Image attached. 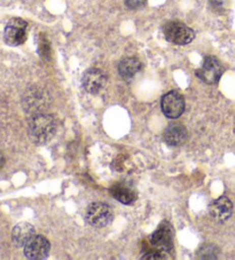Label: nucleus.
I'll list each match as a JSON object with an SVG mask.
<instances>
[{
    "mask_svg": "<svg viewBox=\"0 0 235 260\" xmlns=\"http://www.w3.org/2000/svg\"><path fill=\"white\" fill-rule=\"evenodd\" d=\"M162 111L170 119H175L180 117L185 111V100L182 94L175 91L166 93L162 98L161 102Z\"/></svg>",
    "mask_w": 235,
    "mask_h": 260,
    "instance_id": "8",
    "label": "nucleus"
},
{
    "mask_svg": "<svg viewBox=\"0 0 235 260\" xmlns=\"http://www.w3.org/2000/svg\"><path fill=\"white\" fill-rule=\"evenodd\" d=\"M28 23L22 19H12L4 31V40L10 46H20L26 40Z\"/></svg>",
    "mask_w": 235,
    "mask_h": 260,
    "instance_id": "7",
    "label": "nucleus"
},
{
    "mask_svg": "<svg viewBox=\"0 0 235 260\" xmlns=\"http://www.w3.org/2000/svg\"><path fill=\"white\" fill-rule=\"evenodd\" d=\"M51 105V96L43 88L34 87L25 93L23 98L24 110L29 114L45 113Z\"/></svg>",
    "mask_w": 235,
    "mask_h": 260,
    "instance_id": "2",
    "label": "nucleus"
},
{
    "mask_svg": "<svg viewBox=\"0 0 235 260\" xmlns=\"http://www.w3.org/2000/svg\"><path fill=\"white\" fill-rule=\"evenodd\" d=\"M112 218H114V214H112L110 206L105 203H100V202H96V203L89 205L86 213H85V219H86L89 225L96 228L108 226L112 221Z\"/></svg>",
    "mask_w": 235,
    "mask_h": 260,
    "instance_id": "3",
    "label": "nucleus"
},
{
    "mask_svg": "<svg viewBox=\"0 0 235 260\" xmlns=\"http://www.w3.org/2000/svg\"><path fill=\"white\" fill-rule=\"evenodd\" d=\"M146 0H125V5L131 10H137V8L144 5Z\"/></svg>",
    "mask_w": 235,
    "mask_h": 260,
    "instance_id": "18",
    "label": "nucleus"
},
{
    "mask_svg": "<svg viewBox=\"0 0 235 260\" xmlns=\"http://www.w3.org/2000/svg\"><path fill=\"white\" fill-rule=\"evenodd\" d=\"M4 164H5V156L2 151H0V169L4 167Z\"/></svg>",
    "mask_w": 235,
    "mask_h": 260,
    "instance_id": "20",
    "label": "nucleus"
},
{
    "mask_svg": "<svg viewBox=\"0 0 235 260\" xmlns=\"http://www.w3.org/2000/svg\"><path fill=\"white\" fill-rule=\"evenodd\" d=\"M210 216L218 222H226L233 213V203L227 196H220L209 205Z\"/></svg>",
    "mask_w": 235,
    "mask_h": 260,
    "instance_id": "11",
    "label": "nucleus"
},
{
    "mask_svg": "<svg viewBox=\"0 0 235 260\" xmlns=\"http://www.w3.org/2000/svg\"><path fill=\"white\" fill-rule=\"evenodd\" d=\"M82 84L85 91L92 94H97L106 86L107 75L100 69H89L83 75Z\"/></svg>",
    "mask_w": 235,
    "mask_h": 260,
    "instance_id": "10",
    "label": "nucleus"
},
{
    "mask_svg": "<svg viewBox=\"0 0 235 260\" xmlns=\"http://www.w3.org/2000/svg\"><path fill=\"white\" fill-rule=\"evenodd\" d=\"M163 34L168 42L175 45H187L195 38V32L180 22H169L163 26Z\"/></svg>",
    "mask_w": 235,
    "mask_h": 260,
    "instance_id": "4",
    "label": "nucleus"
},
{
    "mask_svg": "<svg viewBox=\"0 0 235 260\" xmlns=\"http://www.w3.org/2000/svg\"><path fill=\"white\" fill-rule=\"evenodd\" d=\"M141 70V62L137 57H126L119 64V74L124 80L132 79Z\"/></svg>",
    "mask_w": 235,
    "mask_h": 260,
    "instance_id": "14",
    "label": "nucleus"
},
{
    "mask_svg": "<svg viewBox=\"0 0 235 260\" xmlns=\"http://www.w3.org/2000/svg\"><path fill=\"white\" fill-rule=\"evenodd\" d=\"M35 236V228L29 222H20L13 228L12 241L17 248L24 246Z\"/></svg>",
    "mask_w": 235,
    "mask_h": 260,
    "instance_id": "13",
    "label": "nucleus"
},
{
    "mask_svg": "<svg viewBox=\"0 0 235 260\" xmlns=\"http://www.w3.org/2000/svg\"><path fill=\"white\" fill-rule=\"evenodd\" d=\"M187 129L182 124H170L163 133L164 142L171 147L183 146L187 141Z\"/></svg>",
    "mask_w": 235,
    "mask_h": 260,
    "instance_id": "12",
    "label": "nucleus"
},
{
    "mask_svg": "<svg viewBox=\"0 0 235 260\" xmlns=\"http://www.w3.org/2000/svg\"><path fill=\"white\" fill-rule=\"evenodd\" d=\"M49 250L51 244L46 237L37 235L24 245V255L30 260H42L47 258Z\"/></svg>",
    "mask_w": 235,
    "mask_h": 260,
    "instance_id": "9",
    "label": "nucleus"
},
{
    "mask_svg": "<svg viewBox=\"0 0 235 260\" xmlns=\"http://www.w3.org/2000/svg\"><path fill=\"white\" fill-rule=\"evenodd\" d=\"M109 191L115 200H117L119 202H121L122 204H125V205L133 204L138 199L137 192H135L133 189H131L130 187L122 185V183L111 187Z\"/></svg>",
    "mask_w": 235,
    "mask_h": 260,
    "instance_id": "15",
    "label": "nucleus"
},
{
    "mask_svg": "<svg viewBox=\"0 0 235 260\" xmlns=\"http://www.w3.org/2000/svg\"><path fill=\"white\" fill-rule=\"evenodd\" d=\"M173 228L168 221H163L151 236V243L156 250L171 252L173 249Z\"/></svg>",
    "mask_w": 235,
    "mask_h": 260,
    "instance_id": "5",
    "label": "nucleus"
},
{
    "mask_svg": "<svg viewBox=\"0 0 235 260\" xmlns=\"http://www.w3.org/2000/svg\"><path fill=\"white\" fill-rule=\"evenodd\" d=\"M56 132V123L53 116L46 113L34 115L29 120L28 133L30 140L36 145H46Z\"/></svg>",
    "mask_w": 235,
    "mask_h": 260,
    "instance_id": "1",
    "label": "nucleus"
},
{
    "mask_svg": "<svg viewBox=\"0 0 235 260\" xmlns=\"http://www.w3.org/2000/svg\"><path fill=\"white\" fill-rule=\"evenodd\" d=\"M224 74V68L218 59L215 56H207L203 61L202 67L196 70V76L205 84L214 85L219 82Z\"/></svg>",
    "mask_w": 235,
    "mask_h": 260,
    "instance_id": "6",
    "label": "nucleus"
},
{
    "mask_svg": "<svg viewBox=\"0 0 235 260\" xmlns=\"http://www.w3.org/2000/svg\"><path fill=\"white\" fill-rule=\"evenodd\" d=\"M219 255V249L214 244H204L197 251V257L201 259H217Z\"/></svg>",
    "mask_w": 235,
    "mask_h": 260,
    "instance_id": "16",
    "label": "nucleus"
},
{
    "mask_svg": "<svg viewBox=\"0 0 235 260\" xmlns=\"http://www.w3.org/2000/svg\"><path fill=\"white\" fill-rule=\"evenodd\" d=\"M226 0H210V4L215 11H223L225 8Z\"/></svg>",
    "mask_w": 235,
    "mask_h": 260,
    "instance_id": "19",
    "label": "nucleus"
},
{
    "mask_svg": "<svg viewBox=\"0 0 235 260\" xmlns=\"http://www.w3.org/2000/svg\"><path fill=\"white\" fill-rule=\"evenodd\" d=\"M39 54L42 57H44V59H49V54H51V49H49V45L45 42V39L40 40L39 43Z\"/></svg>",
    "mask_w": 235,
    "mask_h": 260,
    "instance_id": "17",
    "label": "nucleus"
}]
</instances>
